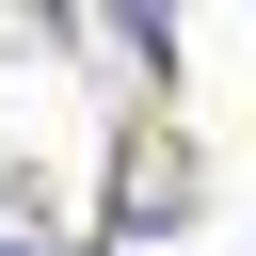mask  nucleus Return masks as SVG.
<instances>
[{
    "label": "nucleus",
    "instance_id": "f257e3e1",
    "mask_svg": "<svg viewBox=\"0 0 256 256\" xmlns=\"http://www.w3.org/2000/svg\"><path fill=\"white\" fill-rule=\"evenodd\" d=\"M112 224H128V240H176V224H192V160H176L160 128H128V160H112Z\"/></svg>",
    "mask_w": 256,
    "mask_h": 256
},
{
    "label": "nucleus",
    "instance_id": "f03ea898",
    "mask_svg": "<svg viewBox=\"0 0 256 256\" xmlns=\"http://www.w3.org/2000/svg\"><path fill=\"white\" fill-rule=\"evenodd\" d=\"M0 256H80V240H32V224H16V240H0Z\"/></svg>",
    "mask_w": 256,
    "mask_h": 256
}]
</instances>
